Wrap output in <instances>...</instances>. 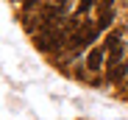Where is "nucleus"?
Listing matches in <instances>:
<instances>
[{"label": "nucleus", "mask_w": 128, "mask_h": 120, "mask_svg": "<svg viewBox=\"0 0 128 120\" xmlns=\"http://www.w3.org/2000/svg\"><path fill=\"white\" fill-rule=\"evenodd\" d=\"M98 34H100V31H98V25H92V23H84V25H81V28L72 34V39H70V48H75V50H78V48H86V45H92L95 39H98Z\"/></svg>", "instance_id": "obj_1"}, {"label": "nucleus", "mask_w": 128, "mask_h": 120, "mask_svg": "<svg viewBox=\"0 0 128 120\" xmlns=\"http://www.w3.org/2000/svg\"><path fill=\"white\" fill-rule=\"evenodd\" d=\"M106 64V50L103 48H92L89 53H86V67L89 70H100Z\"/></svg>", "instance_id": "obj_2"}, {"label": "nucleus", "mask_w": 128, "mask_h": 120, "mask_svg": "<svg viewBox=\"0 0 128 120\" xmlns=\"http://www.w3.org/2000/svg\"><path fill=\"white\" fill-rule=\"evenodd\" d=\"M125 75H128V62H120V64L109 67V73H106V81H109V84H120Z\"/></svg>", "instance_id": "obj_3"}, {"label": "nucleus", "mask_w": 128, "mask_h": 120, "mask_svg": "<svg viewBox=\"0 0 128 120\" xmlns=\"http://www.w3.org/2000/svg\"><path fill=\"white\" fill-rule=\"evenodd\" d=\"M112 23H114V14H100V20H98L95 25H98V31H106Z\"/></svg>", "instance_id": "obj_4"}, {"label": "nucleus", "mask_w": 128, "mask_h": 120, "mask_svg": "<svg viewBox=\"0 0 128 120\" xmlns=\"http://www.w3.org/2000/svg\"><path fill=\"white\" fill-rule=\"evenodd\" d=\"M117 45H120V34H117V31H112L109 36H106V48L112 50V48H117Z\"/></svg>", "instance_id": "obj_5"}]
</instances>
